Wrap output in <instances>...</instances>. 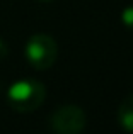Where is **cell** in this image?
<instances>
[{"label":"cell","instance_id":"cell-1","mask_svg":"<svg viewBox=\"0 0 133 134\" xmlns=\"http://www.w3.org/2000/svg\"><path fill=\"white\" fill-rule=\"evenodd\" d=\"M46 98V88L34 78H22L14 82L7 90V102L17 112H34L43 105Z\"/></svg>","mask_w":133,"mask_h":134},{"label":"cell","instance_id":"cell-2","mask_svg":"<svg viewBox=\"0 0 133 134\" xmlns=\"http://www.w3.org/2000/svg\"><path fill=\"white\" fill-rule=\"evenodd\" d=\"M24 56L34 70H50L58 56L57 41L48 34H33L26 43Z\"/></svg>","mask_w":133,"mask_h":134},{"label":"cell","instance_id":"cell-3","mask_svg":"<svg viewBox=\"0 0 133 134\" xmlns=\"http://www.w3.org/2000/svg\"><path fill=\"white\" fill-rule=\"evenodd\" d=\"M85 112L73 104L60 105L48 119L50 129L57 134H80L85 129Z\"/></svg>","mask_w":133,"mask_h":134},{"label":"cell","instance_id":"cell-4","mask_svg":"<svg viewBox=\"0 0 133 134\" xmlns=\"http://www.w3.org/2000/svg\"><path fill=\"white\" fill-rule=\"evenodd\" d=\"M116 119L123 131L133 134V93H130L128 97L123 98V102L118 107Z\"/></svg>","mask_w":133,"mask_h":134},{"label":"cell","instance_id":"cell-5","mask_svg":"<svg viewBox=\"0 0 133 134\" xmlns=\"http://www.w3.org/2000/svg\"><path fill=\"white\" fill-rule=\"evenodd\" d=\"M121 22L126 29H133V5H128L121 10Z\"/></svg>","mask_w":133,"mask_h":134},{"label":"cell","instance_id":"cell-6","mask_svg":"<svg viewBox=\"0 0 133 134\" xmlns=\"http://www.w3.org/2000/svg\"><path fill=\"white\" fill-rule=\"evenodd\" d=\"M7 54H9V46H7L5 41L0 37V59H3Z\"/></svg>","mask_w":133,"mask_h":134},{"label":"cell","instance_id":"cell-7","mask_svg":"<svg viewBox=\"0 0 133 134\" xmlns=\"http://www.w3.org/2000/svg\"><path fill=\"white\" fill-rule=\"evenodd\" d=\"M38 2H43V3H48V2H53V0H38Z\"/></svg>","mask_w":133,"mask_h":134}]
</instances>
